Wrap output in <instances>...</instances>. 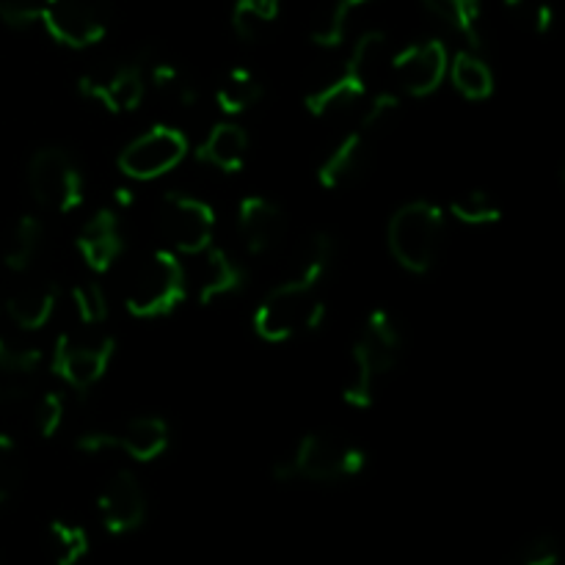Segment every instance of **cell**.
<instances>
[{"label":"cell","mask_w":565,"mask_h":565,"mask_svg":"<svg viewBox=\"0 0 565 565\" xmlns=\"http://www.w3.org/2000/svg\"><path fill=\"white\" fill-rule=\"evenodd\" d=\"M348 3H351L353 9H359V6H362V3H367V0H348Z\"/></svg>","instance_id":"42"},{"label":"cell","mask_w":565,"mask_h":565,"mask_svg":"<svg viewBox=\"0 0 565 565\" xmlns=\"http://www.w3.org/2000/svg\"><path fill=\"white\" fill-rule=\"evenodd\" d=\"M72 303H75L77 318L86 326L105 323V318H108V296H105L103 285H97V281H83V285H77L72 290Z\"/></svg>","instance_id":"34"},{"label":"cell","mask_w":565,"mask_h":565,"mask_svg":"<svg viewBox=\"0 0 565 565\" xmlns=\"http://www.w3.org/2000/svg\"><path fill=\"white\" fill-rule=\"evenodd\" d=\"M423 3L436 20L461 33L472 47L483 44V33H480L483 6H480V0H423Z\"/></svg>","instance_id":"25"},{"label":"cell","mask_w":565,"mask_h":565,"mask_svg":"<svg viewBox=\"0 0 565 565\" xmlns=\"http://www.w3.org/2000/svg\"><path fill=\"white\" fill-rule=\"evenodd\" d=\"M375 379H379V370H375L373 359L367 356L362 342H356L351 351V375L342 386V401L353 408H370L375 395Z\"/></svg>","instance_id":"27"},{"label":"cell","mask_w":565,"mask_h":565,"mask_svg":"<svg viewBox=\"0 0 565 565\" xmlns=\"http://www.w3.org/2000/svg\"><path fill=\"white\" fill-rule=\"evenodd\" d=\"M237 232L252 254H268L281 243L287 218L279 204L265 196H246L237 204Z\"/></svg>","instance_id":"14"},{"label":"cell","mask_w":565,"mask_h":565,"mask_svg":"<svg viewBox=\"0 0 565 565\" xmlns=\"http://www.w3.org/2000/svg\"><path fill=\"white\" fill-rule=\"evenodd\" d=\"M77 92L103 105L110 114H130L143 103L147 77L138 64H116L92 70L77 81Z\"/></svg>","instance_id":"11"},{"label":"cell","mask_w":565,"mask_h":565,"mask_svg":"<svg viewBox=\"0 0 565 565\" xmlns=\"http://www.w3.org/2000/svg\"><path fill=\"white\" fill-rule=\"evenodd\" d=\"M519 565H557V546L552 539H539L522 552Z\"/></svg>","instance_id":"38"},{"label":"cell","mask_w":565,"mask_h":565,"mask_svg":"<svg viewBox=\"0 0 565 565\" xmlns=\"http://www.w3.org/2000/svg\"><path fill=\"white\" fill-rule=\"evenodd\" d=\"M367 351V356L373 359L375 370L379 375L390 373V370L397 367L401 362V353H403V334H401V326L395 323L386 309H373L364 323V334L359 340Z\"/></svg>","instance_id":"20"},{"label":"cell","mask_w":565,"mask_h":565,"mask_svg":"<svg viewBox=\"0 0 565 565\" xmlns=\"http://www.w3.org/2000/svg\"><path fill=\"white\" fill-rule=\"evenodd\" d=\"M121 248H125V237H121L119 215L114 210H99L92 218L83 224L81 235H77V252L83 254L86 265L97 274L114 268L119 259Z\"/></svg>","instance_id":"15"},{"label":"cell","mask_w":565,"mask_h":565,"mask_svg":"<svg viewBox=\"0 0 565 565\" xmlns=\"http://www.w3.org/2000/svg\"><path fill=\"white\" fill-rule=\"evenodd\" d=\"M185 298V270L171 252H152L132 274L125 303L136 318H163Z\"/></svg>","instance_id":"5"},{"label":"cell","mask_w":565,"mask_h":565,"mask_svg":"<svg viewBox=\"0 0 565 565\" xmlns=\"http://www.w3.org/2000/svg\"><path fill=\"white\" fill-rule=\"evenodd\" d=\"M44 241V226L36 215H22L20 221L11 230L9 243H6L3 252V265L14 274H22V270L31 268L33 257L39 254Z\"/></svg>","instance_id":"26"},{"label":"cell","mask_w":565,"mask_h":565,"mask_svg":"<svg viewBox=\"0 0 565 565\" xmlns=\"http://www.w3.org/2000/svg\"><path fill=\"white\" fill-rule=\"evenodd\" d=\"M502 3H505L511 11H522V9H527L533 0H502Z\"/></svg>","instance_id":"41"},{"label":"cell","mask_w":565,"mask_h":565,"mask_svg":"<svg viewBox=\"0 0 565 565\" xmlns=\"http://www.w3.org/2000/svg\"><path fill=\"white\" fill-rule=\"evenodd\" d=\"M326 320V303L318 298V287L292 276L287 285L276 287L259 303L254 315V331L265 342H287L301 331L320 329Z\"/></svg>","instance_id":"4"},{"label":"cell","mask_w":565,"mask_h":565,"mask_svg":"<svg viewBox=\"0 0 565 565\" xmlns=\"http://www.w3.org/2000/svg\"><path fill=\"white\" fill-rule=\"evenodd\" d=\"M447 66H450V55L445 44L439 39H428V42L408 44L406 50H401L392 58V75L406 94L428 97L447 77Z\"/></svg>","instance_id":"12"},{"label":"cell","mask_w":565,"mask_h":565,"mask_svg":"<svg viewBox=\"0 0 565 565\" xmlns=\"http://www.w3.org/2000/svg\"><path fill=\"white\" fill-rule=\"evenodd\" d=\"M281 0H237L232 9V28L241 39L254 42L279 20Z\"/></svg>","instance_id":"28"},{"label":"cell","mask_w":565,"mask_h":565,"mask_svg":"<svg viewBox=\"0 0 565 565\" xmlns=\"http://www.w3.org/2000/svg\"><path fill=\"white\" fill-rule=\"evenodd\" d=\"M22 478V458L20 447L0 434V505L17 491Z\"/></svg>","instance_id":"35"},{"label":"cell","mask_w":565,"mask_h":565,"mask_svg":"<svg viewBox=\"0 0 565 565\" xmlns=\"http://www.w3.org/2000/svg\"><path fill=\"white\" fill-rule=\"evenodd\" d=\"M353 6L348 0H329V3L320 6V11L315 14L312 28H309V36L318 47H340L345 42L348 20H351Z\"/></svg>","instance_id":"29"},{"label":"cell","mask_w":565,"mask_h":565,"mask_svg":"<svg viewBox=\"0 0 565 565\" xmlns=\"http://www.w3.org/2000/svg\"><path fill=\"white\" fill-rule=\"evenodd\" d=\"M259 99H263V83H259V77L254 75L252 70H246V66H235V70L226 72V75L221 77L218 88H215V103H218V108L230 116L246 114V110H252Z\"/></svg>","instance_id":"24"},{"label":"cell","mask_w":565,"mask_h":565,"mask_svg":"<svg viewBox=\"0 0 565 565\" xmlns=\"http://www.w3.org/2000/svg\"><path fill=\"white\" fill-rule=\"evenodd\" d=\"M196 158L202 163L215 166V169L226 171V174H235L243 169L248 158V136L241 125L235 121H221L213 130L207 132L202 143L196 149Z\"/></svg>","instance_id":"19"},{"label":"cell","mask_w":565,"mask_h":565,"mask_svg":"<svg viewBox=\"0 0 565 565\" xmlns=\"http://www.w3.org/2000/svg\"><path fill=\"white\" fill-rule=\"evenodd\" d=\"M450 213L456 215L461 224L469 226H486V224H497L502 218V207L491 199V193L486 191H469L463 196L452 199Z\"/></svg>","instance_id":"31"},{"label":"cell","mask_w":565,"mask_h":565,"mask_svg":"<svg viewBox=\"0 0 565 565\" xmlns=\"http://www.w3.org/2000/svg\"><path fill=\"white\" fill-rule=\"evenodd\" d=\"M116 342L114 337L99 334V337H81L64 331L55 340L53 353V370L77 392H86L103 381L108 373L110 359H114Z\"/></svg>","instance_id":"10"},{"label":"cell","mask_w":565,"mask_h":565,"mask_svg":"<svg viewBox=\"0 0 565 565\" xmlns=\"http://www.w3.org/2000/svg\"><path fill=\"white\" fill-rule=\"evenodd\" d=\"M116 436V450L130 456L132 461H154L169 447V425L160 417H136Z\"/></svg>","instance_id":"21"},{"label":"cell","mask_w":565,"mask_h":565,"mask_svg":"<svg viewBox=\"0 0 565 565\" xmlns=\"http://www.w3.org/2000/svg\"><path fill=\"white\" fill-rule=\"evenodd\" d=\"M188 158L185 132L169 125H154L152 130L132 138L119 154V171L130 180L147 182L174 171Z\"/></svg>","instance_id":"9"},{"label":"cell","mask_w":565,"mask_h":565,"mask_svg":"<svg viewBox=\"0 0 565 565\" xmlns=\"http://www.w3.org/2000/svg\"><path fill=\"white\" fill-rule=\"evenodd\" d=\"M445 241V213L430 202H408L392 215L386 243L408 274H428Z\"/></svg>","instance_id":"3"},{"label":"cell","mask_w":565,"mask_h":565,"mask_svg":"<svg viewBox=\"0 0 565 565\" xmlns=\"http://www.w3.org/2000/svg\"><path fill=\"white\" fill-rule=\"evenodd\" d=\"M47 544L55 565H77L88 552V535L77 524L53 522L47 527Z\"/></svg>","instance_id":"30"},{"label":"cell","mask_w":565,"mask_h":565,"mask_svg":"<svg viewBox=\"0 0 565 565\" xmlns=\"http://www.w3.org/2000/svg\"><path fill=\"white\" fill-rule=\"evenodd\" d=\"M64 412H66V403L61 392H47V395L39 401L36 428L44 439H53V436L58 434L61 425H64Z\"/></svg>","instance_id":"36"},{"label":"cell","mask_w":565,"mask_h":565,"mask_svg":"<svg viewBox=\"0 0 565 565\" xmlns=\"http://www.w3.org/2000/svg\"><path fill=\"white\" fill-rule=\"evenodd\" d=\"M452 77V86L463 94L472 103H480V99H489L494 94V72L491 66L480 58L472 50H461L456 53V58L447 66Z\"/></svg>","instance_id":"23"},{"label":"cell","mask_w":565,"mask_h":565,"mask_svg":"<svg viewBox=\"0 0 565 565\" xmlns=\"http://www.w3.org/2000/svg\"><path fill=\"white\" fill-rule=\"evenodd\" d=\"M367 467V452L353 441L334 434H309L298 441L290 458H281L274 467V480H315V483H334V480L356 478Z\"/></svg>","instance_id":"2"},{"label":"cell","mask_w":565,"mask_h":565,"mask_svg":"<svg viewBox=\"0 0 565 565\" xmlns=\"http://www.w3.org/2000/svg\"><path fill=\"white\" fill-rule=\"evenodd\" d=\"M331 259H334V241H331L329 235H323V232H320V235H312L307 246H303L296 279L318 287L320 281H323L326 270H329Z\"/></svg>","instance_id":"32"},{"label":"cell","mask_w":565,"mask_h":565,"mask_svg":"<svg viewBox=\"0 0 565 565\" xmlns=\"http://www.w3.org/2000/svg\"><path fill=\"white\" fill-rule=\"evenodd\" d=\"M97 508L105 530L114 535L132 533L147 519V497H143V489L136 480V475L130 472H116L103 486Z\"/></svg>","instance_id":"13"},{"label":"cell","mask_w":565,"mask_h":565,"mask_svg":"<svg viewBox=\"0 0 565 565\" xmlns=\"http://www.w3.org/2000/svg\"><path fill=\"white\" fill-rule=\"evenodd\" d=\"M28 188L53 213H72L83 204V174L66 149H39L28 163Z\"/></svg>","instance_id":"6"},{"label":"cell","mask_w":565,"mask_h":565,"mask_svg":"<svg viewBox=\"0 0 565 565\" xmlns=\"http://www.w3.org/2000/svg\"><path fill=\"white\" fill-rule=\"evenodd\" d=\"M75 447L81 452H88V456H99V452L116 450V436L103 434V430H92V434H83L81 439L75 441Z\"/></svg>","instance_id":"39"},{"label":"cell","mask_w":565,"mask_h":565,"mask_svg":"<svg viewBox=\"0 0 565 565\" xmlns=\"http://www.w3.org/2000/svg\"><path fill=\"white\" fill-rule=\"evenodd\" d=\"M375 138L367 136V132L359 127V130L348 132L334 149L323 158L318 169V182L329 191H337V188H345L356 180L359 174L367 166L370 152H373Z\"/></svg>","instance_id":"16"},{"label":"cell","mask_w":565,"mask_h":565,"mask_svg":"<svg viewBox=\"0 0 565 565\" xmlns=\"http://www.w3.org/2000/svg\"><path fill=\"white\" fill-rule=\"evenodd\" d=\"M42 353L36 348H11L0 334V403H14L31 392Z\"/></svg>","instance_id":"18"},{"label":"cell","mask_w":565,"mask_h":565,"mask_svg":"<svg viewBox=\"0 0 565 565\" xmlns=\"http://www.w3.org/2000/svg\"><path fill=\"white\" fill-rule=\"evenodd\" d=\"M246 287V270L224 252V248H207V259H204V274L199 281V301L207 307L218 298H230Z\"/></svg>","instance_id":"22"},{"label":"cell","mask_w":565,"mask_h":565,"mask_svg":"<svg viewBox=\"0 0 565 565\" xmlns=\"http://www.w3.org/2000/svg\"><path fill=\"white\" fill-rule=\"evenodd\" d=\"M39 17H42V3H33V0H0V20L9 28H14V31L36 25Z\"/></svg>","instance_id":"37"},{"label":"cell","mask_w":565,"mask_h":565,"mask_svg":"<svg viewBox=\"0 0 565 565\" xmlns=\"http://www.w3.org/2000/svg\"><path fill=\"white\" fill-rule=\"evenodd\" d=\"M552 20H555V11H552V6L546 3V0H539L533 9V28L535 33H546L552 28Z\"/></svg>","instance_id":"40"},{"label":"cell","mask_w":565,"mask_h":565,"mask_svg":"<svg viewBox=\"0 0 565 565\" xmlns=\"http://www.w3.org/2000/svg\"><path fill=\"white\" fill-rule=\"evenodd\" d=\"M50 36L72 50L103 42L110 25V0H42L39 17Z\"/></svg>","instance_id":"7"},{"label":"cell","mask_w":565,"mask_h":565,"mask_svg":"<svg viewBox=\"0 0 565 565\" xmlns=\"http://www.w3.org/2000/svg\"><path fill=\"white\" fill-rule=\"evenodd\" d=\"M58 303V287L53 281H28L20 285L6 301V312L20 329L36 331L47 326Z\"/></svg>","instance_id":"17"},{"label":"cell","mask_w":565,"mask_h":565,"mask_svg":"<svg viewBox=\"0 0 565 565\" xmlns=\"http://www.w3.org/2000/svg\"><path fill=\"white\" fill-rule=\"evenodd\" d=\"M160 232L180 254H204L213 246L215 210L204 199L182 191H169L160 202Z\"/></svg>","instance_id":"8"},{"label":"cell","mask_w":565,"mask_h":565,"mask_svg":"<svg viewBox=\"0 0 565 565\" xmlns=\"http://www.w3.org/2000/svg\"><path fill=\"white\" fill-rule=\"evenodd\" d=\"M397 114H401V99H397V94L381 92V94H375L373 103L367 105V110H364L359 127H362L367 136H373L375 141H379V138L390 130L392 121L397 119Z\"/></svg>","instance_id":"33"},{"label":"cell","mask_w":565,"mask_h":565,"mask_svg":"<svg viewBox=\"0 0 565 565\" xmlns=\"http://www.w3.org/2000/svg\"><path fill=\"white\" fill-rule=\"evenodd\" d=\"M386 50V36L381 31H367L359 36V42L353 44L351 55H348L345 66L334 75L320 77L315 86H309V92L303 94V105L312 116L326 119V116H337L351 110L353 105H359V99L367 94L370 75L375 72L379 61L384 58Z\"/></svg>","instance_id":"1"}]
</instances>
